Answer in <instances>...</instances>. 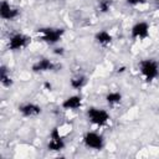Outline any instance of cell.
<instances>
[{
    "label": "cell",
    "instance_id": "6da1fadb",
    "mask_svg": "<svg viewBox=\"0 0 159 159\" xmlns=\"http://www.w3.org/2000/svg\"><path fill=\"white\" fill-rule=\"evenodd\" d=\"M139 72L147 82H153L159 77V63L154 58H145L139 62Z\"/></svg>",
    "mask_w": 159,
    "mask_h": 159
},
{
    "label": "cell",
    "instance_id": "7a4b0ae2",
    "mask_svg": "<svg viewBox=\"0 0 159 159\" xmlns=\"http://www.w3.org/2000/svg\"><path fill=\"white\" fill-rule=\"evenodd\" d=\"M37 34L40 35V40L42 42L47 45H55L62 39L65 30L61 27H41L37 30Z\"/></svg>",
    "mask_w": 159,
    "mask_h": 159
},
{
    "label": "cell",
    "instance_id": "3957f363",
    "mask_svg": "<svg viewBox=\"0 0 159 159\" xmlns=\"http://www.w3.org/2000/svg\"><path fill=\"white\" fill-rule=\"evenodd\" d=\"M87 118L92 124L98 125V127L106 125L111 119V117L106 109L97 108V107H91L87 109Z\"/></svg>",
    "mask_w": 159,
    "mask_h": 159
},
{
    "label": "cell",
    "instance_id": "277c9868",
    "mask_svg": "<svg viewBox=\"0 0 159 159\" xmlns=\"http://www.w3.org/2000/svg\"><path fill=\"white\" fill-rule=\"evenodd\" d=\"M83 144L93 150H102L104 148V138L97 132H87L83 135Z\"/></svg>",
    "mask_w": 159,
    "mask_h": 159
},
{
    "label": "cell",
    "instance_id": "5b68a950",
    "mask_svg": "<svg viewBox=\"0 0 159 159\" xmlns=\"http://www.w3.org/2000/svg\"><path fill=\"white\" fill-rule=\"evenodd\" d=\"M30 42H31V37L30 36H27L25 34H21V32H16V34H12L9 37L7 47L11 51H20V50L27 47V45Z\"/></svg>",
    "mask_w": 159,
    "mask_h": 159
},
{
    "label": "cell",
    "instance_id": "8992f818",
    "mask_svg": "<svg viewBox=\"0 0 159 159\" xmlns=\"http://www.w3.org/2000/svg\"><path fill=\"white\" fill-rule=\"evenodd\" d=\"M0 16L2 20L14 21L20 16V9L12 6L7 0H2L0 4Z\"/></svg>",
    "mask_w": 159,
    "mask_h": 159
},
{
    "label": "cell",
    "instance_id": "52a82bcc",
    "mask_svg": "<svg viewBox=\"0 0 159 159\" xmlns=\"http://www.w3.org/2000/svg\"><path fill=\"white\" fill-rule=\"evenodd\" d=\"M130 36L133 40H145L149 36V24L145 21L135 22L130 29Z\"/></svg>",
    "mask_w": 159,
    "mask_h": 159
},
{
    "label": "cell",
    "instance_id": "ba28073f",
    "mask_svg": "<svg viewBox=\"0 0 159 159\" xmlns=\"http://www.w3.org/2000/svg\"><path fill=\"white\" fill-rule=\"evenodd\" d=\"M19 112L25 118H34V117H37L41 114L42 108L36 103L26 102V103H22L19 106Z\"/></svg>",
    "mask_w": 159,
    "mask_h": 159
},
{
    "label": "cell",
    "instance_id": "9c48e42d",
    "mask_svg": "<svg viewBox=\"0 0 159 159\" xmlns=\"http://www.w3.org/2000/svg\"><path fill=\"white\" fill-rule=\"evenodd\" d=\"M31 70H32L35 73H43V72H48V71H55V70H56V65H55V62H52L50 58L43 57V58L37 60V61L32 65Z\"/></svg>",
    "mask_w": 159,
    "mask_h": 159
},
{
    "label": "cell",
    "instance_id": "30bf717a",
    "mask_svg": "<svg viewBox=\"0 0 159 159\" xmlns=\"http://www.w3.org/2000/svg\"><path fill=\"white\" fill-rule=\"evenodd\" d=\"M62 108L66 111H75L81 108L82 106V97L80 94H72L70 97H67L66 99H63L62 102Z\"/></svg>",
    "mask_w": 159,
    "mask_h": 159
},
{
    "label": "cell",
    "instance_id": "8fae6325",
    "mask_svg": "<svg viewBox=\"0 0 159 159\" xmlns=\"http://www.w3.org/2000/svg\"><path fill=\"white\" fill-rule=\"evenodd\" d=\"M112 40H113L112 35L106 30H101L94 34V41L102 47H107L108 45H111Z\"/></svg>",
    "mask_w": 159,
    "mask_h": 159
},
{
    "label": "cell",
    "instance_id": "7c38bea8",
    "mask_svg": "<svg viewBox=\"0 0 159 159\" xmlns=\"http://www.w3.org/2000/svg\"><path fill=\"white\" fill-rule=\"evenodd\" d=\"M87 82H88L87 76L78 73V75L73 76V77L70 80V86H71L73 89H82V88L87 84Z\"/></svg>",
    "mask_w": 159,
    "mask_h": 159
},
{
    "label": "cell",
    "instance_id": "4fadbf2b",
    "mask_svg": "<svg viewBox=\"0 0 159 159\" xmlns=\"http://www.w3.org/2000/svg\"><path fill=\"white\" fill-rule=\"evenodd\" d=\"M66 148V142L63 138H50L47 143V149L50 152H61Z\"/></svg>",
    "mask_w": 159,
    "mask_h": 159
},
{
    "label": "cell",
    "instance_id": "5bb4252c",
    "mask_svg": "<svg viewBox=\"0 0 159 159\" xmlns=\"http://www.w3.org/2000/svg\"><path fill=\"white\" fill-rule=\"evenodd\" d=\"M0 82L4 87H11L14 83L12 77L10 76V71L7 70V67L5 65L0 66Z\"/></svg>",
    "mask_w": 159,
    "mask_h": 159
},
{
    "label": "cell",
    "instance_id": "9a60e30c",
    "mask_svg": "<svg viewBox=\"0 0 159 159\" xmlns=\"http://www.w3.org/2000/svg\"><path fill=\"white\" fill-rule=\"evenodd\" d=\"M122 98H123L122 97V93L114 91V92H109L106 96V102H107V104L109 107H116V106H118L122 102Z\"/></svg>",
    "mask_w": 159,
    "mask_h": 159
},
{
    "label": "cell",
    "instance_id": "2e32d148",
    "mask_svg": "<svg viewBox=\"0 0 159 159\" xmlns=\"http://www.w3.org/2000/svg\"><path fill=\"white\" fill-rule=\"evenodd\" d=\"M112 4L113 1L112 0H98V4H97V9L101 14H107L111 7H112Z\"/></svg>",
    "mask_w": 159,
    "mask_h": 159
},
{
    "label": "cell",
    "instance_id": "e0dca14e",
    "mask_svg": "<svg viewBox=\"0 0 159 159\" xmlns=\"http://www.w3.org/2000/svg\"><path fill=\"white\" fill-rule=\"evenodd\" d=\"M143 2H144V0H125V4L129 6H137V5H140Z\"/></svg>",
    "mask_w": 159,
    "mask_h": 159
},
{
    "label": "cell",
    "instance_id": "ac0fdd59",
    "mask_svg": "<svg viewBox=\"0 0 159 159\" xmlns=\"http://www.w3.org/2000/svg\"><path fill=\"white\" fill-rule=\"evenodd\" d=\"M52 52H53L55 55H57V56H62V55L65 53V50H63L62 47H55Z\"/></svg>",
    "mask_w": 159,
    "mask_h": 159
},
{
    "label": "cell",
    "instance_id": "d6986e66",
    "mask_svg": "<svg viewBox=\"0 0 159 159\" xmlns=\"http://www.w3.org/2000/svg\"><path fill=\"white\" fill-rule=\"evenodd\" d=\"M155 4H157V7L159 9V0H155Z\"/></svg>",
    "mask_w": 159,
    "mask_h": 159
}]
</instances>
